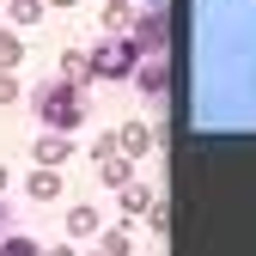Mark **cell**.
<instances>
[{"instance_id":"1","label":"cell","mask_w":256,"mask_h":256,"mask_svg":"<svg viewBox=\"0 0 256 256\" xmlns=\"http://www.w3.org/2000/svg\"><path fill=\"white\" fill-rule=\"evenodd\" d=\"M37 116L49 122V128H61V134H68V128H80L86 122V98H80V86L74 80H55V86H37Z\"/></svg>"},{"instance_id":"2","label":"cell","mask_w":256,"mask_h":256,"mask_svg":"<svg viewBox=\"0 0 256 256\" xmlns=\"http://www.w3.org/2000/svg\"><path fill=\"white\" fill-rule=\"evenodd\" d=\"M134 61H140L134 43H128V37H110V43L92 49V74H98V80H128V74H134Z\"/></svg>"},{"instance_id":"3","label":"cell","mask_w":256,"mask_h":256,"mask_svg":"<svg viewBox=\"0 0 256 256\" xmlns=\"http://www.w3.org/2000/svg\"><path fill=\"white\" fill-rule=\"evenodd\" d=\"M128 43H134L140 55H165V43H171V18H165V6L128 18Z\"/></svg>"},{"instance_id":"4","label":"cell","mask_w":256,"mask_h":256,"mask_svg":"<svg viewBox=\"0 0 256 256\" xmlns=\"http://www.w3.org/2000/svg\"><path fill=\"white\" fill-rule=\"evenodd\" d=\"M128 80H134V92H146V98H165V80H171V74H165V55H152V61L140 55Z\"/></svg>"},{"instance_id":"5","label":"cell","mask_w":256,"mask_h":256,"mask_svg":"<svg viewBox=\"0 0 256 256\" xmlns=\"http://www.w3.org/2000/svg\"><path fill=\"white\" fill-rule=\"evenodd\" d=\"M152 140H158V134H152L146 122H128V128H122V140H116V152H122V158H146Z\"/></svg>"},{"instance_id":"6","label":"cell","mask_w":256,"mask_h":256,"mask_svg":"<svg viewBox=\"0 0 256 256\" xmlns=\"http://www.w3.org/2000/svg\"><path fill=\"white\" fill-rule=\"evenodd\" d=\"M68 152H74V140L61 134V128H49V134H37V165H61Z\"/></svg>"},{"instance_id":"7","label":"cell","mask_w":256,"mask_h":256,"mask_svg":"<svg viewBox=\"0 0 256 256\" xmlns=\"http://www.w3.org/2000/svg\"><path fill=\"white\" fill-rule=\"evenodd\" d=\"M30 196H37V202H55V196H61L55 165H37V171H30Z\"/></svg>"},{"instance_id":"8","label":"cell","mask_w":256,"mask_h":256,"mask_svg":"<svg viewBox=\"0 0 256 256\" xmlns=\"http://www.w3.org/2000/svg\"><path fill=\"white\" fill-rule=\"evenodd\" d=\"M68 232L74 238H92V232H98V208H74L68 214Z\"/></svg>"},{"instance_id":"9","label":"cell","mask_w":256,"mask_h":256,"mask_svg":"<svg viewBox=\"0 0 256 256\" xmlns=\"http://www.w3.org/2000/svg\"><path fill=\"white\" fill-rule=\"evenodd\" d=\"M61 80H74V86H80V80H92V55H86V49H74L68 61H61Z\"/></svg>"},{"instance_id":"10","label":"cell","mask_w":256,"mask_h":256,"mask_svg":"<svg viewBox=\"0 0 256 256\" xmlns=\"http://www.w3.org/2000/svg\"><path fill=\"white\" fill-rule=\"evenodd\" d=\"M146 202H152L146 183H122V208H128V214H146Z\"/></svg>"},{"instance_id":"11","label":"cell","mask_w":256,"mask_h":256,"mask_svg":"<svg viewBox=\"0 0 256 256\" xmlns=\"http://www.w3.org/2000/svg\"><path fill=\"white\" fill-rule=\"evenodd\" d=\"M104 183H116V189L128 183V158L122 152H104Z\"/></svg>"},{"instance_id":"12","label":"cell","mask_w":256,"mask_h":256,"mask_svg":"<svg viewBox=\"0 0 256 256\" xmlns=\"http://www.w3.org/2000/svg\"><path fill=\"white\" fill-rule=\"evenodd\" d=\"M18 55H24V43L12 37V30H0V68H18Z\"/></svg>"},{"instance_id":"13","label":"cell","mask_w":256,"mask_h":256,"mask_svg":"<svg viewBox=\"0 0 256 256\" xmlns=\"http://www.w3.org/2000/svg\"><path fill=\"white\" fill-rule=\"evenodd\" d=\"M0 104H18V80H12V68H0Z\"/></svg>"},{"instance_id":"14","label":"cell","mask_w":256,"mask_h":256,"mask_svg":"<svg viewBox=\"0 0 256 256\" xmlns=\"http://www.w3.org/2000/svg\"><path fill=\"white\" fill-rule=\"evenodd\" d=\"M37 12H43V0H12V18H18V24H30Z\"/></svg>"},{"instance_id":"15","label":"cell","mask_w":256,"mask_h":256,"mask_svg":"<svg viewBox=\"0 0 256 256\" xmlns=\"http://www.w3.org/2000/svg\"><path fill=\"white\" fill-rule=\"evenodd\" d=\"M0 232H6V202H0Z\"/></svg>"},{"instance_id":"16","label":"cell","mask_w":256,"mask_h":256,"mask_svg":"<svg viewBox=\"0 0 256 256\" xmlns=\"http://www.w3.org/2000/svg\"><path fill=\"white\" fill-rule=\"evenodd\" d=\"M49 6H74V0H49Z\"/></svg>"},{"instance_id":"17","label":"cell","mask_w":256,"mask_h":256,"mask_svg":"<svg viewBox=\"0 0 256 256\" xmlns=\"http://www.w3.org/2000/svg\"><path fill=\"white\" fill-rule=\"evenodd\" d=\"M140 6H165V0H140Z\"/></svg>"},{"instance_id":"18","label":"cell","mask_w":256,"mask_h":256,"mask_svg":"<svg viewBox=\"0 0 256 256\" xmlns=\"http://www.w3.org/2000/svg\"><path fill=\"white\" fill-rule=\"evenodd\" d=\"M6 183H12V177H6V171H0V189H6Z\"/></svg>"},{"instance_id":"19","label":"cell","mask_w":256,"mask_h":256,"mask_svg":"<svg viewBox=\"0 0 256 256\" xmlns=\"http://www.w3.org/2000/svg\"><path fill=\"white\" fill-rule=\"evenodd\" d=\"M104 6H122V0H104Z\"/></svg>"}]
</instances>
